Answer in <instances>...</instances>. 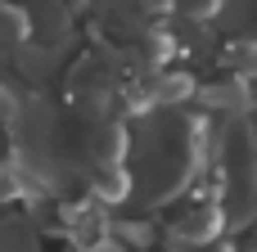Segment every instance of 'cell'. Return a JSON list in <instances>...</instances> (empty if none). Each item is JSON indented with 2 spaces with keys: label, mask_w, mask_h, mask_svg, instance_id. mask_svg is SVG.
Segmentation results:
<instances>
[{
  "label": "cell",
  "mask_w": 257,
  "mask_h": 252,
  "mask_svg": "<svg viewBox=\"0 0 257 252\" xmlns=\"http://www.w3.org/2000/svg\"><path fill=\"white\" fill-rule=\"evenodd\" d=\"M32 41V23H27V9H18L14 0H0V50H18Z\"/></svg>",
  "instance_id": "obj_6"
},
{
  "label": "cell",
  "mask_w": 257,
  "mask_h": 252,
  "mask_svg": "<svg viewBox=\"0 0 257 252\" xmlns=\"http://www.w3.org/2000/svg\"><path fill=\"white\" fill-rule=\"evenodd\" d=\"M221 225V216L212 212V207H190L185 216H176L172 221V239L176 243H212V230Z\"/></svg>",
  "instance_id": "obj_5"
},
{
  "label": "cell",
  "mask_w": 257,
  "mask_h": 252,
  "mask_svg": "<svg viewBox=\"0 0 257 252\" xmlns=\"http://www.w3.org/2000/svg\"><path fill=\"white\" fill-rule=\"evenodd\" d=\"M212 5H217V0H181L185 14H199V9H212Z\"/></svg>",
  "instance_id": "obj_12"
},
{
  "label": "cell",
  "mask_w": 257,
  "mask_h": 252,
  "mask_svg": "<svg viewBox=\"0 0 257 252\" xmlns=\"http://www.w3.org/2000/svg\"><path fill=\"white\" fill-rule=\"evenodd\" d=\"M230 54H235V68H239L244 77H257V45H253V41H244V45H235Z\"/></svg>",
  "instance_id": "obj_10"
},
{
  "label": "cell",
  "mask_w": 257,
  "mask_h": 252,
  "mask_svg": "<svg viewBox=\"0 0 257 252\" xmlns=\"http://www.w3.org/2000/svg\"><path fill=\"white\" fill-rule=\"evenodd\" d=\"M99 18L108 32L126 41H149L154 36V5L149 0H99Z\"/></svg>",
  "instance_id": "obj_4"
},
{
  "label": "cell",
  "mask_w": 257,
  "mask_h": 252,
  "mask_svg": "<svg viewBox=\"0 0 257 252\" xmlns=\"http://www.w3.org/2000/svg\"><path fill=\"white\" fill-rule=\"evenodd\" d=\"M18 194H23V176H18L14 167H5V162H0V207H5V203H14Z\"/></svg>",
  "instance_id": "obj_9"
},
{
  "label": "cell",
  "mask_w": 257,
  "mask_h": 252,
  "mask_svg": "<svg viewBox=\"0 0 257 252\" xmlns=\"http://www.w3.org/2000/svg\"><path fill=\"white\" fill-rule=\"evenodd\" d=\"M81 252H126L122 243H108V239H99V243H90V248H81Z\"/></svg>",
  "instance_id": "obj_13"
},
{
  "label": "cell",
  "mask_w": 257,
  "mask_h": 252,
  "mask_svg": "<svg viewBox=\"0 0 257 252\" xmlns=\"http://www.w3.org/2000/svg\"><path fill=\"white\" fill-rule=\"evenodd\" d=\"M131 144V198L145 203V207H158V203H172L190 176H194V158H199V135H194V122L176 108H158L149 113L136 135L126 140Z\"/></svg>",
  "instance_id": "obj_1"
},
{
  "label": "cell",
  "mask_w": 257,
  "mask_h": 252,
  "mask_svg": "<svg viewBox=\"0 0 257 252\" xmlns=\"http://www.w3.org/2000/svg\"><path fill=\"white\" fill-rule=\"evenodd\" d=\"M9 131H14V149H18V162L45 185V189H77L81 180H90V167L77 149V131L72 122L41 95L32 99H18L14 117H9Z\"/></svg>",
  "instance_id": "obj_2"
},
{
  "label": "cell",
  "mask_w": 257,
  "mask_h": 252,
  "mask_svg": "<svg viewBox=\"0 0 257 252\" xmlns=\"http://www.w3.org/2000/svg\"><path fill=\"white\" fill-rule=\"evenodd\" d=\"M14 108H18V99L9 95V86L0 81V140H5V131H9V117H14Z\"/></svg>",
  "instance_id": "obj_11"
},
{
  "label": "cell",
  "mask_w": 257,
  "mask_h": 252,
  "mask_svg": "<svg viewBox=\"0 0 257 252\" xmlns=\"http://www.w3.org/2000/svg\"><path fill=\"white\" fill-rule=\"evenodd\" d=\"M0 252H41V239L23 216H5L0 221Z\"/></svg>",
  "instance_id": "obj_8"
},
{
  "label": "cell",
  "mask_w": 257,
  "mask_h": 252,
  "mask_svg": "<svg viewBox=\"0 0 257 252\" xmlns=\"http://www.w3.org/2000/svg\"><path fill=\"white\" fill-rule=\"evenodd\" d=\"M244 95H248L244 77H226V81H212L208 90H199V99H203V104H212V108H226V113H230V108H244V104H248Z\"/></svg>",
  "instance_id": "obj_7"
},
{
  "label": "cell",
  "mask_w": 257,
  "mask_h": 252,
  "mask_svg": "<svg viewBox=\"0 0 257 252\" xmlns=\"http://www.w3.org/2000/svg\"><path fill=\"white\" fill-rule=\"evenodd\" d=\"M226 158H230V216L244 225L257 212V140L248 126H230Z\"/></svg>",
  "instance_id": "obj_3"
}]
</instances>
